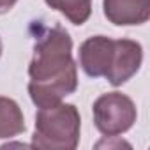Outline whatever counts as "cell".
<instances>
[{
  "instance_id": "obj_3",
  "label": "cell",
  "mask_w": 150,
  "mask_h": 150,
  "mask_svg": "<svg viewBox=\"0 0 150 150\" xmlns=\"http://www.w3.org/2000/svg\"><path fill=\"white\" fill-rule=\"evenodd\" d=\"M134 122L136 106L127 96L120 92L103 94L94 103V124L104 136L122 134L129 131Z\"/></svg>"
},
{
  "instance_id": "obj_9",
  "label": "cell",
  "mask_w": 150,
  "mask_h": 150,
  "mask_svg": "<svg viewBox=\"0 0 150 150\" xmlns=\"http://www.w3.org/2000/svg\"><path fill=\"white\" fill-rule=\"evenodd\" d=\"M18 2V0H0V14H4L7 11H11L14 7V4Z\"/></svg>"
},
{
  "instance_id": "obj_7",
  "label": "cell",
  "mask_w": 150,
  "mask_h": 150,
  "mask_svg": "<svg viewBox=\"0 0 150 150\" xmlns=\"http://www.w3.org/2000/svg\"><path fill=\"white\" fill-rule=\"evenodd\" d=\"M25 131L23 113L16 101L0 97V138H14Z\"/></svg>"
},
{
  "instance_id": "obj_8",
  "label": "cell",
  "mask_w": 150,
  "mask_h": 150,
  "mask_svg": "<svg viewBox=\"0 0 150 150\" xmlns=\"http://www.w3.org/2000/svg\"><path fill=\"white\" fill-rule=\"evenodd\" d=\"M51 7L62 13L71 23L83 25L92 13V0H44Z\"/></svg>"
},
{
  "instance_id": "obj_6",
  "label": "cell",
  "mask_w": 150,
  "mask_h": 150,
  "mask_svg": "<svg viewBox=\"0 0 150 150\" xmlns=\"http://www.w3.org/2000/svg\"><path fill=\"white\" fill-rule=\"evenodd\" d=\"M104 16L120 27L141 25L150 18V0H104Z\"/></svg>"
},
{
  "instance_id": "obj_1",
  "label": "cell",
  "mask_w": 150,
  "mask_h": 150,
  "mask_svg": "<svg viewBox=\"0 0 150 150\" xmlns=\"http://www.w3.org/2000/svg\"><path fill=\"white\" fill-rule=\"evenodd\" d=\"M71 50L72 41L60 27L48 28L35 42L34 58L28 65V94L35 106H57L76 90L78 72Z\"/></svg>"
},
{
  "instance_id": "obj_2",
  "label": "cell",
  "mask_w": 150,
  "mask_h": 150,
  "mask_svg": "<svg viewBox=\"0 0 150 150\" xmlns=\"http://www.w3.org/2000/svg\"><path fill=\"white\" fill-rule=\"evenodd\" d=\"M80 113L74 104L41 108L35 115L32 146L42 150H74L80 141Z\"/></svg>"
},
{
  "instance_id": "obj_5",
  "label": "cell",
  "mask_w": 150,
  "mask_h": 150,
  "mask_svg": "<svg viewBox=\"0 0 150 150\" xmlns=\"http://www.w3.org/2000/svg\"><path fill=\"white\" fill-rule=\"evenodd\" d=\"M113 46H115V39H110L104 35L88 37L80 46L81 69L92 78H101V76L106 78L110 65H111Z\"/></svg>"
},
{
  "instance_id": "obj_10",
  "label": "cell",
  "mask_w": 150,
  "mask_h": 150,
  "mask_svg": "<svg viewBox=\"0 0 150 150\" xmlns=\"http://www.w3.org/2000/svg\"><path fill=\"white\" fill-rule=\"evenodd\" d=\"M0 55H2V41H0Z\"/></svg>"
},
{
  "instance_id": "obj_4",
  "label": "cell",
  "mask_w": 150,
  "mask_h": 150,
  "mask_svg": "<svg viewBox=\"0 0 150 150\" xmlns=\"http://www.w3.org/2000/svg\"><path fill=\"white\" fill-rule=\"evenodd\" d=\"M143 60L141 44L131 39H118L113 46L111 65L106 74V80L113 87H120L138 72Z\"/></svg>"
}]
</instances>
